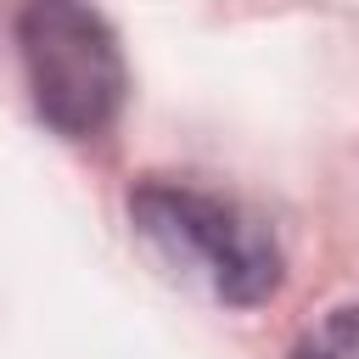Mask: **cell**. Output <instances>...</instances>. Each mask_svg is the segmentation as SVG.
I'll use <instances>...</instances> for the list:
<instances>
[{
    "label": "cell",
    "instance_id": "obj_1",
    "mask_svg": "<svg viewBox=\"0 0 359 359\" xmlns=\"http://www.w3.org/2000/svg\"><path fill=\"white\" fill-rule=\"evenodd\" d=\"M129 219L174 275L208 286L219 303L252 309L280 286V252L269 230L213 191L151 180L129 196Z\"/></svg>",
    "mask_w": 359,
    "mask_h": 359
},
{
    "label": "cell",
    "instance_id": "obj_2",
    "mask_svg": "<svg viewBox=\"0 0 359 359\" xmlns=\"http://www.w3.org/2000/svg\"><path fill=\"white\" fill-rule=\"evenodd\" d=\"M17 45L34 90V112L67 135H101L123 107V56L101 11L84 0H28L17 17Z\"/></svg>",
    "mask_w": 359,
    "mask_h": 359
},
{
    "label": "cell",
    "instance_id": "obj_3",
    "mask_svg": "<svg viewBox=\"0 0 359 359\" xmlns=\"http://www.w3.org/2000/svg\"><path fill=\"white\" fill-rule=\"evenodd\" d=\"M292 359H359V303H342L320 325H309L297 337Z\"/></svg>",
    "mask_w": 359,
    "mask_h": 359
}]
</instances>
